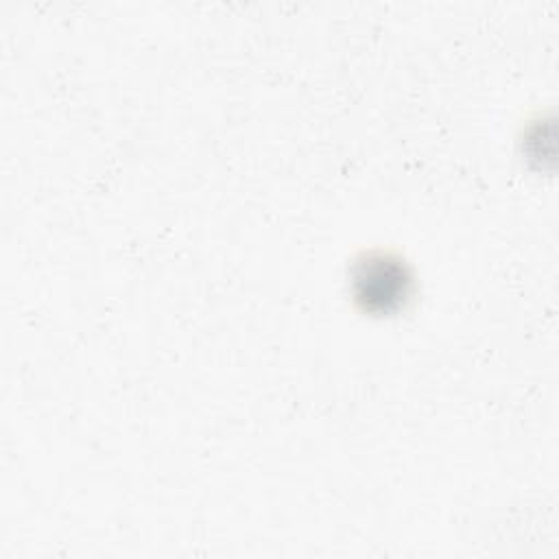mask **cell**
Masks as SVG:
<instances>
[{
    "instance_id": "6da1fadb",
    "label": "cell",
    "mask_w": 559,
    "mask_h": 559,
    "mask_svg": "<svg viewBox=\"0 0 559 559\" xmlns=\"http://www.w3.org/2000/svg\"><path fill=\"white\" fill-rule=\"evenodd\" d=\"M352 295L373 314L395 312L406 304L413 288L408 264L389 251H367L352 266Z\"/></svg>"
}]
</instances>
